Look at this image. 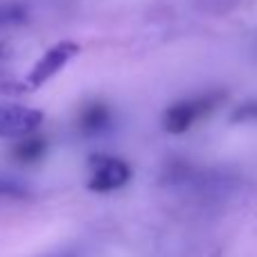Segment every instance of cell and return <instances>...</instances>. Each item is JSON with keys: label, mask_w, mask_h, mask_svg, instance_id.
I'll return each instance as SVG.
<instances>
[{"label": "cell", "mask_w": 257, "mask_h": 257, "mask_svg": "<svg viewBox=\"0 0 257 257\" xmlns=\"http://www.w3.org/2000/svg\"><path fill=\"white\" fill-rule=\"evenodd\" d=\"M88 253H90L88 246L75 241V244L59 246V248L50 250V253H45V255H41V257H88Z\"/></svg>", "instance_id": "9"}, {"label": "cell", "mask_w": 257, "mask_h": 257, "mask_svg": "<svg viewBox=\"0 0 257 257\" xmlns=\"http://www.w3.org/2000/svg\"><path fill=\"white\" fill-rule=\"evenodd\" d=\"M111 108L104 102H90L81 108L79 117H77V126L84 136H99L111 126Z\"/></svg>", "instance_id": "5"}, {"label": "cell", "mask_w": 257, "mask_h": 257, "mask_svg": "<svg viewBox=\"0 0 257 257\" xmlns=\"http://www.w3.org/2000/svg\"><path fill=\"white\" fill-rule=\"evenodd\" d=\"M226 99V93L217 90V93H205L196 95L190 99H181V102L172 104L163 115V126L169 133H185L192 128L199 120L208 117L219 104Z\"/></svg>", "instance_id": "1"}, {"label": "cell", "mask_w": 257, "mask_h": 257, "mask_svg": "<svg viewBox=\"0 0 257 257\" xmlns=\"http://www.w3.org/2000/svg\"><path fill=\"white\" fill-rule=\"evenodd\" d=\"M43 122V113L27 106H0V138H25Z\"/></svg>", "instance_id": "4"}, {"label": "cell", "mask_w": 257, "mask_h": 257, "mask_svg": "<svg viewBox=\"0 0 257 257\" xmlns=\"http://www.w3.org/2000/svg\"><path fill=\"white\" fill-rule=\"evenodd\" d=\"M45 149H48V142H45L43 138H25V140H21L12 149V156H14V160H18V163L32 165V163L43 158Z\"/></svg>", "instance_id": "6"}, {"label": "cell", "mask_w": 257, "mask_h": 257, "mask_svg": "<svg viewBox=\"0 0 257 257\" xmlns=\"http://www.w3.org/2000/svg\"><path fill=\"white\" fill-rule=\"evenodd\" d=\"M27 18L25 5L14 3V0H0V27L18 25Z\"/></svg>", "instance_id": "8"}, {"label": "cell", "mask_w": 257, "mask_h": 257, "mask_svg": "<svg viewBox=\"0 0 257 257\" xmlns=\"http://www.w3.org/2000/svg\"><path fill=\"white\" fill-rule=\"evenodd\" d=\"M131 178V167L115 156H95L90 160L88 190L93 192H113L124 187Z\"/></svg>", "instance_id": "2"}, {"label": "cell", "mask_w": 257, "mask_h": 257, "mask_svg": "<svg viewBox=\"0 0 257 257\" xmlns=\"http://www.w3.org/2000/svg\"><path fill=\"white\" fill-rule=\"evenodd\" d=\"M232 122H257V102H244L232 111Z\"/></svg>", "instance_id": "10"}, {"label": "cell", "mask_w": 257, "mask_h": 257, "mask_svg": "<svg viewBox=\"0 0 257 257\" xmlns=\"http://www.w3.org/2000/svg\"><path fill=\"white\" fill-rule=\"evenodd\" d=\"M77 52H79V45L72 43V41H61V43L52 45V48L36 61V66L32 68L30 77H27L30 86H34V88L43 86L45 81L52 79V77L57 75V72L61 70V68L66 66Z\"/></svg>", "instance_id": "3"}, {"label": "cell", "mask_w": 257, "mask_h": 257, "mask_svg": "<svg viewBox=\"0 0 257 257\" xmlns=\"http://www.w3.org/2000/svg\"><path fill=\"white\" fill-rule=\"evenodd\" d=\"M30 196H32V190L27 183L0 174V201H25Z\"/></svg>", "instance_id": "7"}]
</instances>
